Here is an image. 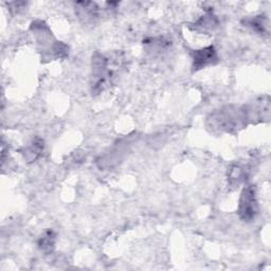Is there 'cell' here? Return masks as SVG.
Wrapping results in <instances>:
<instances>
[{"label": "cell", "instance_id": "ba28073f", "mask_svg": "<svg viewBox=\"0 0 271 271\" xmlns=\"http://www.w3.org/2000/svg\"><path fill=\"white\" fill-rule=\"evenodd\" d=\"M263 17L264 16H258V17L252 18V20H250L247 22V24L254 31L260 32V33H264L265 32V28H266V24L264 22V18Z\"/></svg>", "mask_w": 271, "mask_h": 271}, {"label": "cell", "instance_id": "7a4b0ae2", "mask_svg": "<svg viewBox=\"0 0 271 271\" xmlns=\"http://www.w3.org/2000/svg\"><path fill=\"white\" fill-rule=\"evenodd\" d=\"M238 215L244 222H252L258 214V202L256 188L254 186H248L242 190L238 204Z\"/></svg>", "mask_w": 271, "mask_h": 271}, {"label": "cell", "instance_id": "277c9868", "mask_svg": "<svg viewBox=\"0 0 271 271\" xmlns=\"http://www.w3.org/2000/svg\"><path fill=\"white\" fill-rule=\"evenodd\" d=\"M38 248L44 252V254H50L53 251L54 246H56V233L52 230H48L44 232L40 238L38 242Z\"/></svg>", "mask_w": 271, "mask_h": 271}, {"label": "cell", "instance_id": "3957f363", "mask_svg": "<svg viewBox=\"0 0 271 271\" xmlns=\"http://www.w3.org/2000/svg\"><path fill=\"white\" fill-rule=\"evenodd\" d=\"M218 53L213 46L202 48L193 52V68L194 70L202 69L218 62Z\"/></svg>", "mask_w": 271, "mask_h": 271}, {"label": "cell", "instance_id": "5b68a950", "mask_svg": "<svg viewBox=\"0 0 271 271\" xmlns=\"http://www.w3.org/2000/svg\"><path fill=\"white\" fill-rule=\"evenodd\" d=\"M44 150V142L40 139H35L31 142L29 146H26L24 150L22 152L24 159L28 160L29 162H32L36 160L40 155L42 150Z\"/></svg>", "mask_w": 271, "mask_h": 271}, {"label": "cell", "instance_id": "52a82bcc", "mask_svg": "<svg viewBox=\"0 0 271 271\" xmlns=\"http://www.w3.org/2000/svg\"><path fill=\"white\" fill-rule=\"evenodd\" d=\"M244 177V172L238 166H234L232 168V170H230V175H229V182H230V184L232 186H238L242 182V178Z\"/></svg>", "mask_w": 271, "mask_h": 271}, {"label": "cell", "instance_id": "6da1fadb", "mask_svg": "<svg viewBox=\"0 0 271 271\" xmlns=\"http://www.w3.org/2000/svg\"><path fill=\"white\" fill-rule=\"evenodd\" d=\"M114 70L110 69V60L100 53L92 58V89L96 94L110 87L114 80Z\"/></svg>", "mask_w": 271, "mask_h": 271}, {"label": "cell", "instance_id": "8992f818", "mask_svg": "<svg viewBox=\"0 0 271 271\" xmlns=\"http://www.w3.org/2000/svg\"><path fill=\"white\" fill-rule=\"evenodd\" d=\"M216 24H218V20H216L215 16L209 13V14L202 16L200 20L194 24V28L196 30H200V31L204 32V31H208V30L214 29L216 26Z\"/></svg>", "mask_w": 271, "mask_h": 271}]
</instances>
